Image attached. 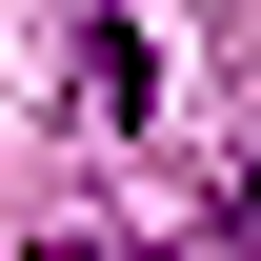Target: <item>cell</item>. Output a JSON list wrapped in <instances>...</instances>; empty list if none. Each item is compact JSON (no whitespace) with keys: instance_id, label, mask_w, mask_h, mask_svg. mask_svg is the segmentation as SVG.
<instances>
[{"instance_id":"6da1fadb","label":"cell","mask_w":261,"mask_h":261,"mask_svg":"<svg viewBox=\"0 0 261 261\" xmlns=\"http://www.w3.org/2000/svg\"><path fill=\"white\" fill-rule=\"evenodd\" d=\"M221 241H261V161H241V181H221Z\"/></svg>"}]
</instances>
